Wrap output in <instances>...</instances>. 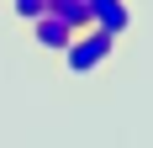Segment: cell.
I'll use <instances>...</instances> for the list:
<instances>
[{
  "mask_svg": "<svg viewBox=\"0 0 153 148\" xmlns=\"http://www.w3.org/2000/svg\"><path fill=\"white\" fill-rule=\"evenodd\" d=\"M90 27L122 37V32L132 27V5H127V0H90Z\"/></svg>",
  "mask_w": 153,
  "mask_h": 148,
  "instance_id": "3",
  "label": "cell"
},
{
  "mask_svg": "<svg viewBox=\"0 0 153 148\" xmlns=\"http://www.w3.org/2000/svg\"><path fill=\"white\" fill-rule=\"evenodd\" d=\"M32 43L42 48V53H63V48L74 43V27H69V21H63V16H37V21H32Z\"/></svg>",
  "mask_w": 153,
  "mask_h": 148,
  "instance_id": "2",
  "label": "cell"
},
{
  "mask_svg": "<svg viewBox=\"0 0 153 148\" xmlns=\"http://www.w3.org/2000/svg\"><path fill=\"white\" fill-rule=\"evenodd\" d=\"M11 11H16V16H21V21L32 27L37 16H48V0H11Z\"/></svg>",
  "mask_w": 153,
  "mask_h": 148,
  "instance_id": "5",
  "label": "cell"
},
{
  "mask_svg": "<svg viewBox=\"0 0 153 148\" xmlns=\"http://www.w3.org/2000/svg\"><path fill=\"white\" fill-rule=\"evenodd\" d=\"M48 11H53V16H63L74 32H85V27H90V0H48Z\"/></svg>",
  "mask_w": 153,
  "mask_h": 148,
  "instance_id": "4",
  "label": "cell"
},
{
  "mask_svg": "<svg viewBox=\"0 0 153 148\" xmlns=\"http://www.w3.org/2000/svg\"><path fill=\"white\" fill-rule=\"evenodd\" d=\"M111 53H116V37H111V32L85 27V32H74V43L63 48V69H69V74H95Z\"/></svg>",
  "mask_w": 153,
  "mask_h": 148,
  "instance_id": "1",
  "label": "cell"
}]
</instances>
